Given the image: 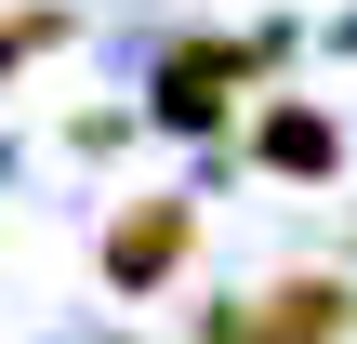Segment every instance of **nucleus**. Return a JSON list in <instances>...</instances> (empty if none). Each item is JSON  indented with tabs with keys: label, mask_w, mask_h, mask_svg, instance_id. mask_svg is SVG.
I'll return each mask as SVG.
<instances>
[{
	"label": "nucleus",
	"mask_w": 357,
	"mask_h": 344,
	"mask_svg": "<svg viewBox=\"0 0 357 344\" xmlns=\"http://www.w3.org/2000/svg\"><path fill=\"white\" fill-rule=\"evenodd\" d=\"M344 331H357V292L344 278H278V292L199 318V344H344Z\"/></svg>",
	"instance_id": "1"
},
{
	"label": "nucleus",
	"mask_w": 357,
	"mask_h": 344,
	"mask_svg": "<svg viewBox=\"0 0 357 344\" xmlns=\"http://www.w3.org/2000/svg\"><path fill=\"white\" fill-rule=\"evenodd\" d=\"M252 66H265V53H252V40H185V53H172V66H159V119H172V133H199V119H225V106H238V80H252Z\"/></svg>",
	"instance_id": "2"
},
{
	"label": "nucleus",
	"mask_w": 357,
	"mask_h": 344,
	"mask_svg": "<svg viewBox=\"0 0 357 344\" xmlns=\"http://www.w3.org/2000/svg\"><path fill=\"white\" fill-rule=\"evenodd\" d=\"M185 225H199L185 199H146V212H132V225L106 239V278H119V292H146V278H172V265H185Z\"/></svg>",
	"instance_id": "3"
},
{
	"label": "nucleus",
	"mask_w": 357,
	"mask_h": 344,
	"mask_svg": "<svg viewBox=\"0 0 357 344\" xmlns=\"http://www.w3.org/2000/svg\"><path fill=\"white\" fill-rule=\"evenodd\" d=\"M265 159H278V172H331V119H318V106H278V119H265Z\"/></svg>",
	"instance_id": "4"
}]
</instances>
